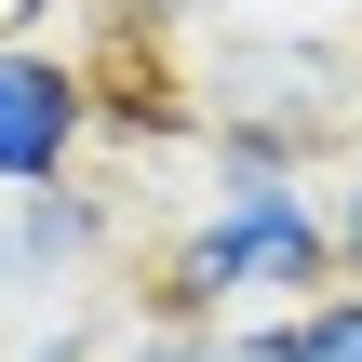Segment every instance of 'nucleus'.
I'll return each mask as SVG.
<instances>
[{
    "label": "nucleus",
    "mask_w": 362,
    "mask_h": 362,
    "mask_svg": "<svg viewBox=\"0 0 362 362\" xmlns=\"http://www.w3.org/2000/svg\"><path fill=\"white\" fill-rule=\"evenodd\" d=\"M322 282H336V215H322L309 161L215 134V202L148 255V309L161 322H255V309H296Z\"/></svg>",
    "instance_id": "obj_1"
},
{
    "label": "nucleus",
    "mask_w": 362,
    "mask_h": 362,
    "mask_svg": "<svg viewBox=\"0 0 362 362\" xmlns=\"http://www.w3.org/2000/svg\"><path fill=\"white\" fill-rule=\"evenodd\" d=\"M188 94L202 134H255L282 161L362 148V27H215Z\"/></svg>",
    "instance_id": "obj_2"
},
{
    "label": "nucleus",
    "mask_w": 362,
    "mask_h": 362,
    "mask_svg": "<svg viewBox=\"0 0 362 362\" xmlns=\"http://www.w3.org/2000/svg\"><path fill=\"white\" fill-rule=\"evenodd\" d=\"M107 255H121V188L54 175V188H13V202H0V309L94 296V269H107Z\"/></svg>",
    "instance_id": "obj_3"
},
{
    "label": "nucleus",
    "mask_w": 362,
    "mask_h": 362,
    "mask_svg": "<svg viewBox=\"0 0 362 362\" xmlns=\"http://www.w3.org/2000/svg\"><path fill=\"white\" fill-rule=\"evenodd\" d=\"M94 81L54 54V40H27V27H0V202L13 188H54V175H81V148H94Z\"/></svg>",
    "instance_id": "obj_4"
},
{
    "label": "nucleus",
    "mask_w": 362,
    "mask_h": 362,
    "mask_svg": "<svg viewBox=\"0 0 362 362\" xmlns=\"http://www.w3.org/2000/svg\"><path fill=\"white\" fill-rule=\"evenodd\" d=\"M282 362H362V282H322L282 309Z\"/></svg>",
    "instance_id": "obj_5"
},
{
    "label": "nucleus",
    "mask_w": 362,
    "mask_h": 362,
    "mask_svg": "<svg viewBox=\"0 0 362 362\" xmlns=\"http://www.w3.org/2000/svg\"><path fill=\"white\" fill-rule=\"evenodd\" d=\"M94 349H107V282H94V296H54L0 362H94Z\"/></svg>",
    "instance_id": "obj_6"
},
{
    "label": "nucleus",
    "mask_w": 362,
    "mask_h": 362,
    "mask_svg": "<svg viewBox=\"0 0 362 362\" xmlns=\"http://www.w3.org/2000/svg\"><path fill=\"white\" fill-rule=\"evenodd\" d=\"M322 215H336V282H362V148H349V175L322 188Z\"/></svg>",
    "instance_id": "obj_7"
},
{
    "label": "nucleus",
    "mask_w": 362,
    "mask_h": 362,
    "mask_svg": "<svg viewBox=\"0 0 362 362\" xmlns=\"http://www.w3.org/2000/svg\"><path fill=\"white\" fill-rule=\"evenodd\" d=\"M134 27H188V13H215V0H121Z\"/></svg>",
    "instance_id": "obj_8"
}]
</instances>
